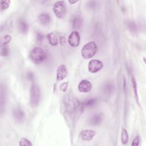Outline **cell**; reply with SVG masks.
I'll use <instances>...</instances> for the list:
<instances>
[{
    "label": "cell",
    "mask_w": 146,
    "mask_h": 146,
    "mask_svg": "<svg viewBox=\"0 0 146 146\" xmlns=\"http://www.w3.org/2000/svg\"><path fill=\"white\" fill-rule=\"evenodd\" d=\"M38 21L43 25L46 26L50 24L51 22V17L46 13H42L38 15Z\"/></svg>",
    "instance_id": "cell-14"
},
{
    "label": "cell",
    "mask_w": 146,
    "mask_h": 146,
    "mask_svg": "<svg viewBox=\"0 0 146 146\" xmlns=\"http://www.w3.org/2000/svg\"><path fill=\"white\" fill-rule=\"evenodd\" d=\"M68 44L72 47H76L79 46L80 43V34L76 31H72L68 36Z\"/></svg>",
    "instance_id": "cell-6"
},
{
    "label": "cell",
    "mask_w": 146,
    "mask_h": 146,
    "mask_svg": "<svg viewBox=\"0 0 146 146\" xmlns=\"http://www.w3.org/2000/svg\"><path fill=\"white\" fill-rule=\"evenodd\" d=\"M103 63L98 59H93L89 62L88 64V70L90 72L96 73L102 69Z\"/></svg>",
    "instance_id": "cell-5"
},
{
    "label": "cell",
    "mask_w": 146,
    "mask_h": 146,
    "mask_svg": "<svg viewBox=\"0 0 146 146\" xmlns=\"http://www.w3.org/2000/svg\"><path fill=\"white\" fill-rule=\"evenodd\" d=\"M121 141L124 144H126L128 141V134L127 130L124 128H123L121 131Z\"/></svg>",
    "instance_id": "cell-18"
},
{
    "label": "cell",
    "mask_w": 146,
    "mask_h": 146,
    "mask_svg": "<svg viewBox=\"0 0 146 146\" xmlns=\"http://www.w3.org/2000/svg\"><path fill=\"white\" fill-rule=\"evenodd\" d=\"M18 30L22 34H26L29 31V25L23 19H19L18 22Z\"/></svg>",
    "instance_id": "cell-12"
},
{
    "label": "cell",
    "mask_w": 146,
    "mask_h": 146,
    "mask_svg": "<svg viewBox=\"0 0 146 146\" xmlns=\"http://www.w3.org/2000/svg\"><path fill=\"white\" fill-rule=\"evenodd\" d=\"M126 89H127V87H126V81L125 79H124V83H123V90L124 91V92H126Z\"/></svg>",
    "instance_id": "cell-29"
},
{
    "label": "cell",
    "mask_w": 146,
    "mask_h": 146,
    "mask_svg": "<svg viewBox=\"0 0 146 146\" xmlns=\"http://www.w3.org/2000/svg\"><path fill=\"white\" fill-rule=\"evenodd\" d=\"M131 83H132V88H133V94H134V98H135V101H136V103H137L139 106H140L139 99V96H138L137 90V84H136V79H135L134 76H132Z\"/></svg>",
    "instance_id": "cell-16"
},
{
    "label": "cell",
    "mask_w": 146,
    "mask_h": 146,
    "mask_svg": "<svg viewBox=\"0 0 146 146\" xmlns=\"http://www.w3.org/2000/svg\"><path fill=\"white\" fill-rule=\"evenodd\" d=\"M77 2H78V1H70L69 3H71V4H74V3H75Z\"/></svg>",
    "instance_id": "cell-30"
},
{
    "label": "cell",
    "mask_w": 146,
    "mask_h": 146,
    "mask_svg": "<svg viewBox=\"0 0 146 146\" xmlns=\"http://www.w3.org/2000/svg\"><path fill=\"white\" fill-rule=\"evenodd\" d=\"M13 115L15 120L18 122H21L25 119V113L22 109L17 107L13 110Z\"/></svg>",
    "instance_id": "cell-11"
},
{
    "label": "cell",
    "mask_w": 146,
    "mask_h": 146,
    "mask_svg": "<svg viewBox=\"0 0 146 146\" xmlns=\"http://www.w3.org/2000/svg\"><path fill=\"white\" fill-rule=\"evenodd\" d=\"M19 145L20 146H31L32 145V143L26 138H22L19 143Z\"/></svg>",
    "instance_id": "cell-24"
},
{
    "label": "cell",
    "mask_w": 146,
    "mask_h": 146,
    "mask_svg": "<svg viewBox=\"0 0 146 146\" xmlns=\"http://www.w3.org/2000/svg\"><path fill=\"white\" fill-rule=\"evenodd\" d=\"M92 88V84L91 82L86 79L80 81L78 85V90L80 92L86 93L89 92Z\"/></svg>",
    "instance_id": "cell-7"
},
{
    "label": "cell",
    "mask_w": 146,
    "mask_h": 146,
    "mask_svg": "<svg viewBox=\"0 0 146 146\" xmlns=\"http://www.w3.org/2000/svg\"><path fill=\"white\" fill-rule=\"evenodd\" d=\"M83 23V19L79 15H74L71 19V26L74 29H79L80 28Z\"/></svg>",
    "instance_id": "cell-10"
},
{
    "label": "cell",
    "mask_w": 146,
    "mask_h": 146,
    "mask_svg": "<svg viewBox=\"0 0 146 146\" xmlns=\"http://www.w3.org/2000/svg\"><path fill=\"white\" fill-rule=\"evenodd\" d=\"M103 116L102 114L100 113H97L93 115L89 119V123L92 125H99L102 120Z\"/></svg>",
    "instance_id": "cell-13"
},
{
    "label": "cell",
    "mask_w": 146,
    "mask_h": 146,
    "mask_svg": "<svg viewBox=\"0 0 146 146\" xmlns=\"http://www.w3.org/2000/svg\"><path fill=\"white\" fill-rule=\"evenodd\" d=\"M29 58L33 63L37 64L44 60L46 58V54L42 48L39 47H35L30 50Z\"/></svg>",
    "instance_id": "cell-1"
},
{
    "label": "cell",
    "mask_w": 146,
    "mask_h": 146,
    "mask_svg": "<svg viewBox=\"0 0 146 146\" xmlns=\"http://www.w3.org/2000/svg\"><path fill=\"white\" fill-rule=\"evenodd\" d=\"M67 71L65 65L60 64L58 66L56 71V80L61 81L63 80L67 76Z\"/></svg>",
    "instance_id": "cell-9"
},
{
    "label": "cell",
    "mask_w": 146,
    "mask_h": 146,
    "mask_svg": "<svg viewBox=\"0 0 146 146\" xmlns=\"http://www.w3.org/2000/svg\"><path fill=\"white\" fill-rule=\"evenodd\" d=\"M113 88V86L111 83H107L104 85L103 87V91L106 94H110Z\"/></svg>",
    "instance_id": "cell-22"
},
{
    "label": "cell",
    "mask_w": 146,
    "mask_h": 146,
    "mask_svg": "<svg viewBox=\"0 0 146 146\" xmlns=\"http://www.w3.org/2000/svg\"><path fill=\"white\" fill-rule=\"evenodd\" d=\"M40 99V91L39 86L33 84L30 88V104L31 107H36L38 106Z\"/></svg>",
    "instance_id": "cell-3"
},
{
    "label": "cell",
    "mask_w": 146,
    "mask_h": 146,
    "mask_svg": "<svg viewBox=\"0 0 146 146\" xmlns=\"http://www.w3.org/2000/svg\"><path fill=\"white\" fill-rule=\"evenodd\" d=\"M84 107H91L94 106L96 103V99H90L87 100H86L83 103Z\"/></svg>",
    "instance_id": "cell-20"
},
{
    "label": "cell",
    "mask_w": 146,
    "mask_h": 146,
    "mask_svg": "<svg viewBox=\"0 0 146 146\" xmlns=\"http://www.w3.org/2000/svg\"><path fill=\"white\" fill-rule=\"evenodd\" d=\"M46 36H47V39L48 41V43L51 46H55L58 44V37L56 35V34H55L54 33H48Z\"/></svg>",
    "instance_id": "cell-15"
},
{
    "label": "cell",
    "mask_w": 146,
    "mask_h": 146,
    "mask_svg": "<svg viewBox=\"0 0 146 146\" xmlns=\"http://www.w3.org/2000/svg\"><path fill=\"white\" fill-rule=\"evenodd\" d=\"M43 35L39 33V32H37L36 33V40L37 42H42L43 39Z\"/></svg>",
    "instance_id": "cell-27"
},
{
    "label": "cell",
    "mask_w": 146,
    "mask_h": 146,
    "mask_svg": "<svg viewBox=\"0 0 146 146\" xmlns=\"http://www.w3.org/2000/svg\"><path fill=\"white\" fill-rule=\"evenodd\" d=\"M98 47L94 42H90L85 44L81 50V55L84 59H90L96 53Z\"/></svg>",
    "instance_id": "cell-2"
},
{
    "label": "cell",
    "mask_w": 146,
    "mask_h": 146,
    "mask_svg": "<svg viewBox=\"0 0 146 146\" xmlns=\"http://www.w3.org/2000/svg\"><path fill=\"white\" fill-rule=\"evenodd\" d=\"M27 78L29 80H33L34 78V76L33 72H29L27 73Z\"/></svg>",
    "instance_id": "cell-28"
},
{
    "label": "cell",
    "mask_w": 146,
    "mask_h": 146,
    "mask_svg": "<svg viewBox=\"0 0 146 146\" xmlns=\"http://www.w3.org/2000/svg\"><path fill=\"white\" fill-rule=\"evenodd\" d=\"M68 86V82H65L64 83H62L60 86H59V90L62 92H66V91L67 90Z\"/></svg>",
    "instance_id": "cell-25"
},
{
    "label": "cell",
    "mask_w": 146,
    "mask_h": 146,
    "mask_svg": "<svg viewBox=\"0 0 146 146\" xmlns=\"http://www.w3.org/2000/svg\"><path fill=\"white\" fill-rule=\"evenodd\" d=\"M53 11L56 17L59 19L63 18L66 14V6L64 1H59L55 2L53 6Z\"/></svg>",
    "instance_id": "cell-4"
},
{
    "label": "cell",
    "mask_w": 146,
    "mask_h": 146,
    "mask_svg": "<svg viewBox=\"0 0 146 146\" xmlns=\"http://www.w3.org/2000/svg\"><path fill=\"white\" fill-rule=\"evenodd\" d=\"M11 40V36L9 35H6L5 36H3L2 38H1V46H6L10 42Z\"/></svg>",
    "instance_id": "cell-19"
},
{
    "label": "cell",
    "mask_w": 146,
    "mask_h": 146,
    "mask_svg": "<svg viewBox=\"0 0 146 146\" xmlns=\"http://www.w3.org/2000/svg\"><path fill=\"white\" fill-rule=\"evenodd\" d=\"M10 1L1 0V10L3 11L5 10H6L10 6Z\"/></svg>",
    "instance_id": "cell-23"
},
{
    "label": "cell",
    "mask_w": 146,
    "mask_h": 146,
    "mask_svg": "<svg viewBox=\"0 0 146 146\" xmlns=\"http://www.w3.org/2000/svg\"><path fill=\"white\" fill-rule=\"evenodd\" d=\"M95 135L96 132L91 129H84L80 133V136L81 139L86 141L91 140Z\"/></svg>",
    "instance_id": "cell-8"
},
{
    "label": "cell",
    "mask_w": 146,
    "mask_h": 146,
    "mask_svg": "<svg viewBox=\"0 0 146 146\" xmlns=\"http://www.w3.org/2000/svg\"><path fill=\"white\" fill-rule=\"evenodd\" d=\"M127 27V28L132 32L133 33H135L137 31V28L136 26V25L135 23L132 21H127L126 22Z\"/></svg>",
    "instance_id": "cell-17"
},
{
    "label": "cell",
    "mask_w": 146,
    "mask_h": 146,
    "mask_svg": "<svg viewBox=\"0 0 146 146\" xmlns=\"http://www.w3.org/2000/svg\"><path fill=\"white\" fill-rule=\"evenodd\" d=\"M140 142V138L139 136H135V137L133 139L132 143V145L133 146H137L139 144Z\"/></svg>",
    "instance_id": "cell-26"
},
{
    "label": "cell",
    "mask_w": 146,
    "mask_h": 146,
    "mask_svg": "<svg viewBox=\"0 0 146 146\" xmlns=\"http://www.w3.org/2000/svg\"><path fill=\"white\" fill-rule=\"evenodd\" d=\"M1 55L2 56H8L10 54V48L8 46H2L1 48Z\"/></svg>",
    "instance_id": "cell-21"
}]
</instances>
